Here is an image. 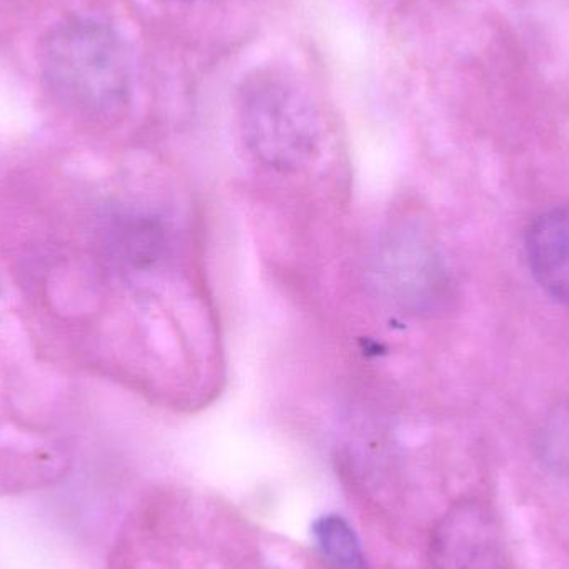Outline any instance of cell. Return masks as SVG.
Here are the masks:
<instances>
[{
    "label": "cell",
    "instance_id": "3957f363",
    "mask_svg": "<svg viewBox=\"0 0 569 569\" xmlns=\"http://www.w3.org/2000/svg\"><path fill=\"white\" fill-rule=\"evenodd\" d=\"M378 263L388 293L413 313H433L450 298L447 267L433 240L421 227L395 226L381 246Z\"/></svg>",
    "mask_w": 569,
    "mask_h": 569
},
{
    "label": "cell",
    "instance_id": "8992f818",
    "mask_svg": "<svg viewBox=\"0 0 569 569\" xmlns=\"http://www.w3.org/2000/svg\"><path fill=\"white\" fill-rule=\"evenodd\" d=\"M313 537L325 560L341 569H363L365 555L353 528L338 515L315 521Z\"/></svg>",
    "mask_w": 569,
    "mask_h": 569
},
{
    "label": "cell",
    "instance_id": "5b68a950",
    "mask_svg": "<svg viewBox=\"0 0 569 569\" xmlns=\"http://www.w3.org/2000/svg\"><path fill=\"white\" fill-rule=\"evenodd\" d=\"M525 250L535 280L555 300L569 305V206L537 217L528 229Z\"/></svg>",
    "mask_w": 569,
    "mask_h": 569
},
{
    "label": "cell",
    "instance_id": "52a82bcc",
    "mask_svg": "<svg viewBox=\"0 0 569 569\" xmlns=\"http://www.w3.org/2000/svg\"><path fill=\"white\" fill-rule=\"evenodd\" d=\"M537 457L553 477L569 485V401L558 405L541 425Z\"/></svg>",
    "mask_w": 569,
    "mask_h": 569
},
{
    "label": "cell",
    "instance_id": "7a4b0ae2",
    "mask_svg": "<svg viewBox=\"0 0 569 569\" xmlns=\"http://www.w3.org/2000/svg\"><path fill=\"white\" fill-rule=\"evenodd\" d=\"M243 142L262 166L297 173L317 160L321 126L313 103L282 79H259L240 99Z\"/></svg>",
    "mask_w": 569,
    "mask_h": 569
},
{
    "label": "cell",
    "instance_id": "6da1fadb",
    "mask_svg": "<svg viewBox=\"0 0 569 569\" xmlns=\"http://www.w3.org/2000/svg\"><path fill=\"white\" fill-rule=\"evenodd\" d=\"M43 80L70 109L92 119H116L132 92V60L122 37L93 19L67 20L42 47Z\"/></svg>",
    "mask_w": 569,
    "mask_h": 569
},
{
    "label": "cell",
    "instance_id": "277c9868",
    "mask_svg": "<svg viewBox=\"0 0 569 569\" xmlns=\"http://www.w3.org/2000/svg\"><path fill=\"white\" fill-rule=\"evenodd\" d=\"M433 569H508L503 528L490 505L467 498L437 521L428 545Z\"/></svg>",
    "mask_w": 569,
    "mask_h": 569
},
{
    "label": "cell",
    "instance_id": "ba28073f",
    "mask_svg": "<svg viewBox=\"0 0 569 569\" xmlns=\"http://www.w3.org/2000/svg\"><path fill=\"white\" fill-rule=\"evenodd\" d=\"M180 2H190V0H180Z\"/></svg>",
    "mask_w": 569,
    "mask_h": 569
}]
</instances>
